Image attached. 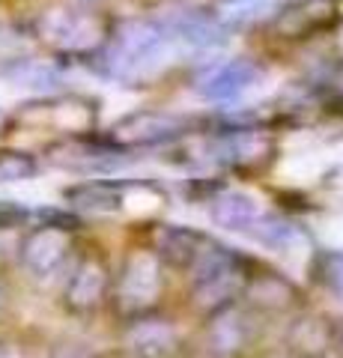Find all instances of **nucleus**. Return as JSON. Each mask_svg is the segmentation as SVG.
<instances>
[{
  "label": "nucleus",
  "instance_id": "6",
  "mask_svg": "<svg viewBox=\"0 0 343 358\" xmlns=\"http://www.w3.org/2000/svg\"><path fill=\"white\" fill-rule=\"evenodd\" d=\"M251 230H257V236H260L265 245H269L275 254H281L293 268L302 266V263L307 260V239H305L295 227H290V224H284V221L260 224V221H257Z\"/></svg>",
  "mask_w": 343,
  "mask_h": 358
},
{
  "label": "nucleus",
  "instance_id": "14",
  "mask_svg": "<svg viewBox=\"0 0 343 358\" xmlns=\"http://www.w3.org/2000/svg\"><path fill=\"white\" fill-rule=\"evenodd\" d=\"M15 81H21L30 90H51L57 84V72L51 66H42V63H21L15 69Z\"/></svg>",
  "mask_w": 343,
  "mask_h": 358
},
{
  "label": "nucleus",
  "instance_id": "5",
  "mask_svg": "<svg viewBox=\"0 0 343 358\" xmlns=\"http://www.w3.org/2000/svg\"><path fill=\"white\" fill-rule=\"evenodd\" d=\"M159 293V263L149 254H135L129 260L126 278H123V299L126 305L143 308L149 305Z\"/></svg>",
  "mask_w": 343,
  "mask_h": 358
},
{
  "label": "nucleus",
  "instance_id": "7",
  "mask_svg": "<svg viewBox=\"0 0 343 358\" xmlns=\"http://www.w3.org/2000/svg\"><path fill=\"white\" fill-rule=\"evenodd\" d=\"M173 329L164 322H140L129 331V350L138 358H168L173 352Z\"/></svg>",
  "mask_w": 343,
  "mask_h": 358
},
{
  "label": "nucleus",
  "instance_id": "21",
  "mask_svg": "<svg viewBox=\"0 0 343 358\" xmlns=\"http://www.w3.org/2000/svg\"><path fill=\"white\" fill-rule=\"evenodd\" d=\"M265 150H269V143H265L263 134H254V131H248V134H239V138H236V152H239L245 162H251V159H260V155H263Z\"/></svg>",
  "mask_w": 343,
  "mask_h": 358
},
{
  "label": "nucleus",
  "instance_id": "22",
  "mask_svg": "<svg viewBox=\"0 0 343 358\" xmlns=\"http://www.w3.org/2000/svg\"><path fill=\"white\" fill-rule=\"evenodd\" d=\"M319 239L331 251H343V218H326L319 224Z\"/></svg>",
  "mask_w": 343,
  "mask_h": 358
},
{
  "label": "nucleus",
  "instance_id": "11",
  "mask_svg": "<svg viewBox=\"0 0 343 358\" xmlns=\"http://www.w3.org/2000/svg\"><path fill=\"white\" fill-rule=\"evenodd\" d=\"M173 57H176V48L170 42H164V39H159L152 48H147L140 54V57H135L129 63V72L131 75H138V78H152V75H159V72H164L168 66L173 63Z\"/></svg>",
  "mask_w": 343,
  "mask_h": 358
},
{
  "label": "nucleus",
  "instance_id": "29",
  "mask_svg": "<svg viewBox=\"0 0 343 358\" xmlns=\"http://www.w3.org/2000/svg\"><path fill=\"white\" fill-rule=\"evenodd\" d=\"M340 45H343V33H340Z\"/></svg>",
  "mask_w": 343,
  "mask_h": 358
},
{
  "label": "nucleus",
  "instance_id": "28",
  "mask_svg": "<svg viewBox=\"0 0 343 358\" xmlns=\"http://www.w3.org/2000/svg\"><path fill=\"white\" fill-rule=\"evenodd\" d=\"M3 299H6V296H3V287H0V308H3Z\"/></svg>",
  "mask_w": 343,
  "mask_h": 358
},
{
  "label": "nucleus",
  "instance_id": "18",
  "mask_svg": "<svg viewBox=\"0 0 343 358\" xmlns=\"http://www.w3.org/2000/svg\"><path fill=\"white\" fill-rule=\"evenodd\" d=\"M159 194L156 192H149V188H135V192H129L126 197V209L131 212V215H152V212L159 209Z\"/></svg>",
  "mask_w": 343,
  "mask_h": 358
},
{
  "label": "nucleus",
  "instance_id": "10",
  "mask_svg": "<svg viewBox=\"0 0 343 358\" xmlns=\"http://www.w3.org/2000/svg\"><path fill=\"white\" fill-rule=\"evenodd\" d=\"M323 167H326V162L319 159L316 152H293L284 159L278 173H281V179H286V182H293V185H307L323 173Z\"/></svg>",
  "mask_w": 343,
  "mask_h": 358
},
{
  "label": "nucleus",
  "instance_id": "4",
  "mask_svg": "<svg viewBox=\"0 0 343 358\" xmlns=\"http://www.w3.org/2000/svg\"><path fill=\"white\" fill-rule=\"evenodd\" d=\"M66 248H69V239H66L63 230H54V227H45V230H36L33 236L24 242V266L30 268L33 275H51L54 268L63 263L66 257Z\"/></svg>",
  "mask_w": 343,
  "mask_h": 358
},
{
  "label": "nucleus",
  "instance_id": "25",
  "mask_svg": "<svg viewBox=\"0 0 343 358\" xmlns=\"http://www.w3.org/2000/svg\"><path fill=\"white\" fill-rule=\"evenodd\" d=\"M326 275H328V281L335 284L337 289H343V251L335 254L331 260L326 263Z\"/></svg>",
  "mask_w": 343,
  "mask_h": 358
},
{
  "label": "nucleus",
  "instance_id": "24",
  "mask_svg": "<svg viewBox=\"0 0 343 358\" xmlns=\"http://www.w3.org/2000/svg\"><path fill=\"white\" fill-rule=\"evenodd\" d=\"M21 218H24V209L18 203H13V200H0V230L15 227Z\"/></svg>",
  "mask_w": 343,
  "mask_h": 358
},
{
  "label": "nucleus",
  "instance_id": "17",
  "mask_svg": "<svg viewBox=\"0 0 343 358\" xmlns=\"http://www.w3.org/2000/svg\"><path fill=\"white\" fill-rule=\"evenodd\" d=\"M326 9H328V6L323 3V0H314V3H307L305 9H293V13H286V18L281 21V27H284V30H302V27L311 24V21L323 18Z\"/></svg>",
  "mask_w": 343,
  "mask_h": 358
},
{
  "label": "nucleus",
  "instance_id": "9",
  "mask_svg": "<svg viewBox=\"0 0 343 358\" xmlns=\"http://www.w3.org/2000/svg\"><path fill=\"white\" fill-rule=\"evenodd\" d=\"M105 289V272L98 263H84L69 284V301L75 308H90Z\"/></svg>",
  "mask_w": 343,
  "mask_h": 358
},
{
  "label": "nucleus",
  "instance_id": "27",
  "mask_svg": "<svg viewBox=\"0 0 343 358\" xmlns=\"http://www.w3.org/2000/svg\"><path fill=\"white\" fill-rule=\"evenodd\" d=\"M0 358H21V355H18L9 343H3V346H0Z\"/></svg>",
  "mask_w": 343,
  "mask_h": 358
},
{
  "label": "nucleus",
  "instance_id": "12",
  "mask_svg": "<svg viewBox=\"0 0 343 358\" xmlns=\"http://www.w3.org/2000/svg\"><path fill=\"white\" fill-rule=\"evenodd\" d=\"M236 287H239V275L233 272V268H227V272L212 275V278H206V281L197 284V299H200V305L212 308V305H218V301L230 299V293H233Z\"/></svg>",
  "mask_w": 343,
  "mask_h": 358
},
{
  "label": "nucleus",
  "instance_id": "1",
  "mask_svg": "<svg viewBox=\"0 0 343 358\" xmlns=\"http://www.w3.org/2000/svg\"><path fill=\"white\" fill-rule=\"evenodd\" d=\"M39 33L51 45H60L66 51H87L102 39V27H98L96 18L72 15V13H63V9H51V13L42 15Z\"/></svg>",
  "mask_w": 343,
  "mask_h": 358
},
{
  "label": "nucleus",
  "instance_id": "3",
  "mask_svg": "<svg viewBox=\"0 0 343 358\" xmlns=\"http://www.w3.org/2000/svg\"><path fill=\"white\" fill-rule=\"evenodd\" d=\"M263 200L245 192V188H233V192H224L215 197L212 203V218L218 227L224 230H248L263 218Z\"/></svg>",
  "mask_w": 343,
  "mask_h": 358
},
{
  "label": "nucleus",
  "instance_id": "16",
  "mask_svg": "<svg viewBox=\"0 0 343 358\" xmlns=\"http://www.w3.org/2000/svg\"><path fill=\"white\" fill-rule=\"evenodd\" d=\"M242 343V331H239V320L236 317H224L218 320L212 326V346L221 352H230L236 350V346Z\"/></svg>",
  "mask_w": 343,
  "mask_h": 358
},
{
  "label": "nucleus",
  "instance_id": "2",
  "mask_svg": "<svg viewBox=\"0 0 343 358\" xmlns=\"http://www.w3.org/2000/svg\"><path fill=\"white\" fill-rule=\"evenodd\" d=\"M254 81H257V69L248 60H227L197 81V93L212 102H227V99L248 93Z\"/></svg>",
  "mask_w": 343,
  "mask_h": 358
},
{
  "label": "nucleus",
  "instance_id": "15",
  "mask_svg": "<svg viewBox=\"0 0 343 358\" xmlns=\"http://www.w3.org/2000/svg\"><path fill=\"white\" fill-rule=\"evenodd\" d=\"M72 200H75V206H81V209H90V212H110L117 203V197L105 192V188H78V192H72Z\"/></svg>",
  "mask_w": 343,
  "mask_h": 358
},
{
  "label": "nucleus",
  "instance_id": "13",
  "mask_svg": "<svg viewBox=\"0 0 343 358\" xmlns=\"http://www.w3.org/2000/svg\"><path fill=\"white\" fill-rule=\"evenodd\" d=\"M36 173V162L27 152L18 150H3L0 152V182H21Z\"/></svg>",
  "mask_w": 343,
  "mask_h": 358
},
{
  "label": "nucleus",
  "instance_id": "26",
  "mask_svg": "<svg viewBox=\"0 0 343 358\" xmlns=\"http://www.w3.org/2000/svg\"><path fill=\"white\" fill-rule=\"evenodd\" d=\"M135 102H138V99H135V96H126V99H123V102H117L114 108H110V105H108V110H105V117L110 120V117H119V114H126V110H129V108H135Z\"/></svg>",
  "mask_w": 343,
  "mask_h": 358
},
{
  "label": "nucleus",
  "instance_id": "19",
  "mask_svg": "<svg viewBox=\"0 0 343 358\" xmlns=\"http://www.w3.org/2000/svg\"><path fill=\"white\" fill-rule=\"evenodd\" d=\"M54 120H57V126H63V129L78 131L90 122V110H87L84 105H60L57 110H54Z\"/></svg>",
  "mask_w": 343,
  "mask_h": 358
},
{
  "label": "nucleus",
  "instance_id": "23",
  "mask_svg": "<svg viewBox=\"0 0 343 358\" xmlns=\"http://www.w3.org/2000/svg\"><path fill=\"white\" fill-rule=\"evenodd\" d=\"M265 9V0H254V3H236L227 9V18L230 21H251V18H260Z\"/></svg>",
  "mask_w": 343,
  "mask_h": 358
},
{
  "label": "nucleus",
  "instance_id": "8",
  "mask_svg": "<svg viewBox=\"0 0 343 358\" xmlns=\"http://www.w3.org/2000/svg\"><path fill=\"white\" fill-rule=\"evenodd\" d=\"M180 129V120L168 117V114H140L135 120H129L119 126L117 138L126 141V143H143V141H159V138H168Z\"/></svg>",
  "mask_w": 343,
  "mask_h": 358
},
{
  "label": "nucleus",
  "instance_id": "20",
  "mask_svg": "<svg viewBox=\"0 0 343 358\" xmlns=\"http://www.w3.org/2000/svg\"><path fill=\"white\" fill-rule=\"evenodd\" d=\"M27 51V39H21V33L0 27V60H18Z\"/></svg>",
  "mask_w": 343,
  "mask_h": 358
}]
</instances>
